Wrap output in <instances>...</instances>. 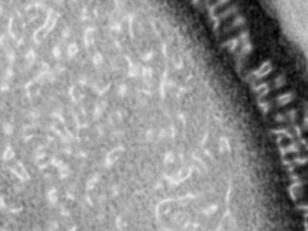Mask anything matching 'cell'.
<instances>
[{"instance_id":"6da1fadb","label":"cell","mask_w":308,"mask_h":231,"mask_svg":"<svg viewBox=\"0 0 308 231\" xmlns=\"http://www.w3.org/2000/svg\"><path fill=\"white\" fill-rule=\"evenodd\" d=\"M270 71H271V64H265V65H262L260 69H259L257 75H258V76H265V75L268 74Z\"/></svg>"},{"instance_id":"7a4b0ae2","label":"cell","mask_w":308,"mask_h":231,"mask_svg":"<svg viewBox=\"0 0 308 231\" xmlns=\"http://www.w3.org/2000/svg\"><path fill=\"white\" fill-rule=\"evenodd\" d=\"M291 100V95H289V94H285L283 96H281L279 99L277 100V104L278 105H285L286 102H289Z\"/></svg>"}]
</instances>
